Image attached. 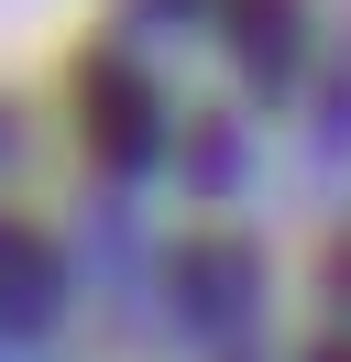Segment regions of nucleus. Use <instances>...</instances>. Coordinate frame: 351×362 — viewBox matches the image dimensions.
<instances>
[{
    "instance_id": "nucleus-1",
    "label": "nucleus",
    "mask_w": 351,
    "mask_h": 362,
    "mask_svg": "<svg viewBox=\"0 0 351 362\" xmlns=\"http://www.w3.org/2000/svg\"><path fill=\"white\" fill-rule=\"evenodd\" d=\"M44 296H55L44 252H33V242H0V308H11V318H44Z\"/></svg>"
}]
</instances>
